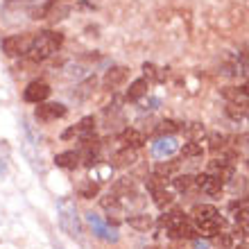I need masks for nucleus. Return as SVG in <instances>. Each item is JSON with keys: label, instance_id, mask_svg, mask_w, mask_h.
Masks as SVG:
<instances>
[{"label": "nucleus", "instance_id": "obj_1", "mask_svg": "<svg viewBox=\"0 0 249 249\" xmlns=\"http://www.w3.org/2000/svg\"><path fill=\"white\" fill-rule=\"evenodd\" d=\"M61 43H64V36L59 32H53V30L34 34L32 43H30V50H27V59L32 61V64H41V61L50 59L61 48Z\"/></svg>", "mask_w": 249, "mask_h": 249}, {"label": "nucleus", "instance_id": "obj_2", "mask_svg": "<svg viewBox=\"0 0 249 249\" xmlns=\"http://www.w3.org/2000/svg\"><path fill=\"white\" fill-rule=\"evenodd\" d=\"M57 215H59V227L75 240H84V229H82V220L77 215V209L71 199H61L57 206Z\"/></svg>", "mask_w": 249, "mask_h": 249}, {"label": "nucleus", "instance_id": "obj_3", "mask_svg": "<svg viewBox=\"0 0 249 249\" xmlns=\"http://www.w3.org/2000/svg\"><path fill=\"white\" fill-rule=\"evenodd\" d=\"M86 222L91 224V229L93 233L100 238V240H107V243H118V229L116 227H111L109 222H105L102 217L98 215V213H86Z\"/></svg>", "mask_w": 249, "mask_h": 249}, {"label": "nucleus", "instance_id": "obj_4", "mask_svg": "<svg viewBox=\"0 0 249 249\" xmlns=\"http://www.w3.org/2000/svg\"><path fill=\"white\" fill-rule=\"evenodd\" d=\"M30 43H32V36H25V34L7 36V39L2 41V53L9 54V57H18V54H27V50H30Z\"/></svg>", "mask_w": 249, "mask_h": 249}, {"label": "nucleus", "instance_id": "obj_5", "mask_svg": "<svg viewBox=\"0 0 249 249\" xmlns=\"http://www.w3.org/2000/svg\"><path fill=\"white\" fill-rule=\"evenodd\" d=\"M36 120L41 123H50V120H59L66 116V107L59 105V102H41L36 107V111H34Z\"/></svg>", "mask_w": 249, "mask_h": 249}, {"label": "nucleus", "instance_id": "obj_6", "mask_svg": "<svg viewBox=\"0 0 249 249\" xmlns=\"http://www.w3.org/2000/svg\"><path fill=\"white\" fill-rule=\"evenodd\" d=\"M233 163L227 161V159H213L209 161V175H213L215 179H220L222 184H229L231 179H233Z\"/></svg>", "mask_w": 249, "mask_h": 249}, {"label": "nucleus", "instance_id": "obj_7", "mask_svg": "<svg viewBox=\"0 0 249 249\" xmlns=\"http://www.w3.org/2000/svg\"><path fill=\"white\" fill-rule=\"evenodd\" d=\"M48 95H50V86L46 82H32V84H27V89L23 91V98L25 102H32V105H41V102H46Z\"/></svg>", "mask_w": 249, "mask_h": 249}, {"label": "nucleus", "instance_id": "obj_8", "mask_svg": "<svg viewBox=\"0 0 249 249\" xmlns=\"http://www.w3.org/2000/svg\"><path fill=\"white\" fill-rule=\"evenodd\" d=\"M179 150V143L175 136H161L152 143V154L157 159H163V157H170L175 152Z\"/></svg>", "mask_w": 249, "mask_h": 249}, {"label": "nucleus", "instance_id": "obj_9", "mask_svg": "<svg viewBox=\"0 0 249 249\" xmlns=\"http://www.w3.org/2000/svg\"><path fill=\"white\" fill-rule=\"evenodd\" d=\"M195 186H197L199 190H204L206 195H211V197L220 195V193H222V188H224L222 181H220V179H215L213 175H209V172H204V175H197V177H195Z\"/></svg>", "mask_w": 249, "mask_h": 249}, {"label": "nucleus", "instance_id": "obj_10", "mask_svg": "<svg viewBox=\"0 0 249 249\" xmlns=\"http://www.w3.org/2000/svg\"><path fill=\"white\" fill-rule=\"evenodd\" d=\"M129 77V68H124V66H113L109 68L105 75V86L107 89H120V86L127 82Z\"/></svg>", "mask_w": 249, "mask_h": 249}, {"label": "nucleus", "instance_id": "obj_11", "mask_svg": "<svg viewBox=\"0 0 249 249\" xmlns=\"http://www.w3.org/2000/svg\"><path fill=\"white\" fill-rule=\"evenodd\" d=\"M186 220H188V217H186L184 213H181V211H170V213L161 215L159 224H161V227L165 229V233H168V236H172V233H175V231H177L179 227H181V224L186 222Z\"/></svg>", "mask_w": 249, "mask_h": 249}, {"label": "nucleus", "instance_id": "obj_12", "mask_svg": "<svg viewBox=\"0 0 249 249\" xmlns=\"http://www.w3.org/2000/svg\"><path fill=\"white\" fill-rule=\"evenodd\" d=\"M138 161V152L134 147H123L111 157V168H129Z\"/></svg>", "mask_w": 249, "mask_h": 249}, {"label": "nucleus", "instance_id": "obj_13", "mask_svg": "<svg viewBox=\"0 0 249 249\" xmlns=\"http://www.w3.org/2000/svg\"><path fill=\"white\" fill-rule=\"evenodd\" d=\"M120 143H123L124 147H134V150H138V147H143L145 145V134L141 129H124L123 134H120Z\"/></svg>", "mask_w": 249, "mask_h": 249}, {"label": "nucleus", "instance_id": "obj_14", "mask_svg": "<svg viewBox=\"0 0 249 249\" xmlns=\"http://www.w3.org/2000/svg\"><path fill=\"white\" fill-rule=\"evenodd\" d=\"M147 89H150V82H147L145 77L134 79V82L129 84V89H127V100H129V102H138L141 98L147 95Z\"/></svg>", "mask_w": 249, "mask_h": 249}, {"label": "nucleus", "instance_id": "obj_15", "mask_svg": "<svg viewBox=\"0 0 249 249\" xmlns=\"http://www.w3.org/2000/svg\"><path fill=\"white\" fill-rule=\"evenodd\" d=\"M79 152H75V150H68V152H61V154H57L54 157V163L59 165V168H66V170H75L79 165Z\"/></svg>", "mask_w": 249, "mask_h": 249}, {"label": "nucleus", "instance_id": "obj_16", "mask_svg": "<svg viewBox=\"0 0 249 249\" xmlns=\"http://www.w3.org/2000/svg\"><path fill=\"white\" fill-rule=\"evenodd\" d=\"M102 209L109 213V217H116V215H123V204H120V197H116L113 193H109V195L102 197Z\"/></svg>", "mask_w": 249, "mask_h": 249}, {"label": "nucleus", "instance_id": "obj_17", "mask_svg": "<svg viewBox=\"0 0 249 249\" xmlns=\"http://www.w3.org/2000/svg\"><path fill=\"white\" fill-rule=\"evenodd\" d=\"M127 224H129L131 229H136V231H150L154 222H152V217L147 215V213H138V215L127 217Z\"/></svg>", "mask_w": 249, "mask_h": 249}, {"label": "nucleus", "instance_id": "obj_18", "mask_svg": "<svg viewBox=\"0 0 249 249\" xmlns=\"http://www.w3.org/2000/svg\"><path fill=\"white\" fill-rule=\"evenodd\" d=\"M95 86H98V79H95V75H93V77H86L84 82H82V84L75 89L72 98H75V100H86L93 91H95Z\"/></svg>", "mask_w": 249, "mask_h": 249}, {"label": "nucleus", "instance_id": "obj_19", "mask_svg": "<svg viewBox=\"0 0 249 249\" xmlns=\"http://www.w3.org/2000/svg\"><path fill=\"white\" fill-rule=\"evenodd\" d=\"M179 168H181V163H179L177 159H175V161H165V163H159L157 165L154 175H159L161 179H172L179 172Z\"/></svg>", "mask_w": 249, "mask_h": 249}, {"label": "nucleus", "instance_id": "obj_20", "mask_svg": "<svg viewBox=\"0 0 249 249\" xmlns=\"http://www.w3.org/2000/svg\"><path fill=\"white\" fill-rule=\"evenodd\" d=\"M211 217H220V211L211 204H199L193 209V220H211Z\"/></svg>", "mask_w": 249, "mask_h": 249}, {"label": "nucleus", "instance_id": "obj_21", "mask_svg": "<svg viewBox=\"0 0 249 249\" xmlns=\"http://www.w3.org/2000/svg\"><path fill=\"white\" fill-rule=\"evenodd\" d=\"M170 181L177 193H188V190L195 186V177H193V175H175Z\"/></svg>", "mask_w": 249, "mask_h": 249}, {"label": "nucleus", "instance_id": "obj_22", "mask_svg": "<svg viewBox=\"0 0 249 249\" xmlns=\"http://www.w3.org/2000/svg\"><path fill=\"white\" fill-rule=\"evenodd\" d=\"M152 197H154V204H157L159 209H168L172 202H175V195H172L168 188H159L152 193Z\"/></svg>", "mask_w": 249, "mask_h": 249}, {"label": "nucleus", "instance_id": "obj_23", "mask_svg": "<svg viewBox=\"0 0 249 249\" xmlns=\"http://www.w3.org/2000/svg\"><path fill=\"white\" fill-rule=\"evenodd\" d=\"M79 197H84V199H93V197L100 193V184H95L93 179H86V181H82L77 188Z\"/></svg>", "mask_w": 249, "mask_h": 249}, {"label": "nucleus", "instance_id": "obj_24", "mask_svg": "<svg viewBox=\"0 0 249 249\" xmlns=\"http://www.w3.org/2000/svg\"><path fill=\"white\" fill-rule=\"evenodd\" d=\"M143 72H145V79H147V82H163L165 79V72L161 71L159 66L147 64V61L143 64Z\"/></svg>", "mask_w": 249, "mask_h": 249}, {"label": "nucleus", "instance_id": "obj_25", "mask_svg": "<svg viewBox=\"0 0 249 249\" xmlns=\"http://www.w3.org/2000/svg\"><path fill=\"white\" fill-rule=\"evenodd\" d=\"M157 131H159V136H175L177 131H181V124L175 123V120H161Z\"/></svg>", "mask_w": 249, "mask_h": 249}, {"label": "nucleus", "instance_id": "obj_26", "mask_svg": "<svg viewBox=\"0 0 249 249\" xmlns=\"http://www.w3.org/2000/svg\"><path fill=\"white\" fill-rule=\"evenodd\" d=\"M91 179H95V184H100V181H107V179H111V165H100V163H95L91 168Z\"/></svg>", "mask_w": 249, "mask_h": 249}, {"label": "nucleus", "instance_id": "obj_27", "mask_svg": "<svg viewBox=\"0 0 249 249\" xmlns=\"http://www.w3.org/2000/svg\"><path fill=\"white\" fill-rule=\"evenodd\" d=\"M181 154L188 159H199L204 154V147H202V143H197V141H188V143H184V147H181Z\"/></svg>", "mask_w": 249, "mask_h": 249}, {"label": "nucleus", "instance_id": "obj_28", "mask_svg": "<svg viewBox=\"0 0 249 249\" xmlns=\"http://www.w3.org/2000/svg\"><path fill=\"white\" fill-rule=\"evenodd\" d=\"M227 141H229V138L224 136V134H217V131L209 134V147H211V152L224 150V147H227Z\"/></svg>", "mask_w": 249, "mask_h": 249}, {"label": "nucleus", "instance_id": "obj_29", "mask_svg": "<svg viewBox=\"0 0 249 249\" xmlns=\"http://www.w3.org/2000/svg\"><path fill=\"white\" fill-rule=\"evenodd\" d=\"M181 129L186 131V136H188L190 141H199V138L204 136V127L199 123H190V124H186V127H181Z\"/></svg>", "mask_w": 249, "mask_h": 249}, {"label": "nucleus", "instance_id": "obj_30", "mask_svg": "<svg viewBox=\"0 0 249 249\" xmlns=\"http://www.w3.org/2000/svg\"><path fill=\"white\" fill-rule=\"evenodd\" d=\"M93 129H95V118H93V116L82 118V123L77 124V134H79V136H89V134H93Z\"/></svg>", "mask_w": 249, "mask_h": 249}, {"label": "nucleus", "instance_id": "obj_31", "mask_svg": "<svg viewBox=\"0 0 249 249\" xmlns=\"http://www.w3.org/2000/svg\"><path fill=\"white\" fill-rule=\"evenodd\" d=\"M222 98L229 100V102H238V100H245L247 95L243 93V89H233V86H227V89H222Z\"/></svg>", "mask_w": 249, "mask_h": 249}, {"label": "nucleus", "instance_id": "obj_32", "mask_svg": "<svg viewBox=\"0 0 249 249\" xmlns=\"http://www.w3.org/2000/svg\"><path fill=\"white\" fill-rule=\"evenodd\" d=\"M213 243H215L220 249H231L233 247V233H224V231H220V233L213 238Z\"/></svg>", "mask_w": 249, "mask_h": 249}, {"label": "nucleus", "instance_id": "obj_33", "mask_svg": "<svg viewBox=\"0 0 249 249\" xmlns=\"http://www.w3.org/2000/svg\"><path fill=\"white\" fill-rule=\"evenodd\" d=\"M233 236L249 238V220H236V227H233Z\"/></svg>", "mask_w": 249, "mask_h": 249}, {"label": "nucleus", "instance_id": "obj_34", "mask_svg": "<svg viewBox=\"0 0 249 249\" xmlns=\"http://www.w3.org/2000/svg\"><path fill=\"white\" fill-rule=\"evenodd\" d=\"M159 107V100L157 98H150L147 102H145V109H157Z\"/></svg>", "mask_w": 249, "mask_h": 249}, {"label": "nucleus", "instance_id": "obj_35", "mask_svg": "<svg viewBox=\"0 0 249 249\" xmlns=\"http://www.w3.org/2000/svg\"><path fill=\"white\" fill-rule=\"evenodd\" d=\"M195 249H211V245L206 240H197L195 238Z\"/></svg>", "mask_w": 249, "mask_h": 249}, {"label": "nucleus", "instance_id": "obj_36", "mask_svg": "<svg viewBox=\"0 0 249 249\" xmlns=\"http://www.w3.org/2000/svg\"><path fill=\"white\" fill-rule=\"evenodd\" d=\"M236 249H249V238H245V240H243V243H240V245H238Z\"/></svg>", "mask_w": 249, "mask_h": 249}, {"label": "nucleus", "instance_id": "obj_37", "mask_svg": "<svg viewBox=\"0 0 249 249\" xmlns=\"http://www.w3.org/2000/svg\"><path fill=\"white\" fill-rule=\"evenodd\" d=\"M243 93H245V95H247V98H249V82L243 86Z\"/></svg>", "mask_w": 249, "mask_h": 249}, {"label": "nucleus", "instance_id": "obj_38", "mask_svg": "<svg viewBox=\"0 0 249 249\" xmlns=\"http://www.w3.org/2000/svg\"><path fill=\"white\" fill-rule=\"evenodd\" d=\"M147 249H159V247H154V245H152V247H147Z\"/></svg>", "mask_w": 249, "mask_h": 249}, {"label": "nucleus", "instance_id": "obj_39", "mask_svg": "<svg viewBox=\"0 0 249 249\" xmlns=\"http://www.w3.org/2000/svg\"><path fill=\"white\" fill-rule=\"evenodd\" d=\"M247 59H249V48H247Z\"/></svg>", "mask_w": 249, "mask_h": 249}, {"label": "nucleus", "instance_id": "obj_40", "mask_svg": "<svg viewBox=\"0 0 249 249\" xmlns=\"http://www.w3.org/2000/svg\"><path fill=\"white\" fill-rule=\"evenodd\" d=\"M247 170H249V159H247Z\"/></svg>", "mask_w": 249, "mask_h": 249}, {"label": "nucleus", "instance_id": "obj_41", "mask_svg": "<svg viewBox=\"0 0 249 249\" xmlns=\"http://www.w3.org/2000/svg\"><path fill=\"white\" fill-rule=\"evenodd\" d=\"M247 120H249V113H247Z\"/></svg>", "mask_w": 249, "mask_h": 249}, {"label": "nucleus", "instance_id": "obj_42", "mask_svg": "<svg viewBox=\"0 0 249 249\" xmlns=\"http://www.w3.org/2000/svg\"><path fill=\"white\" fill-rule=\"evenodd\" d=\"M54 249H61V247H54Z\"/></svg>", "mask_w": 249, "mask_h": 249}]
</instances>
